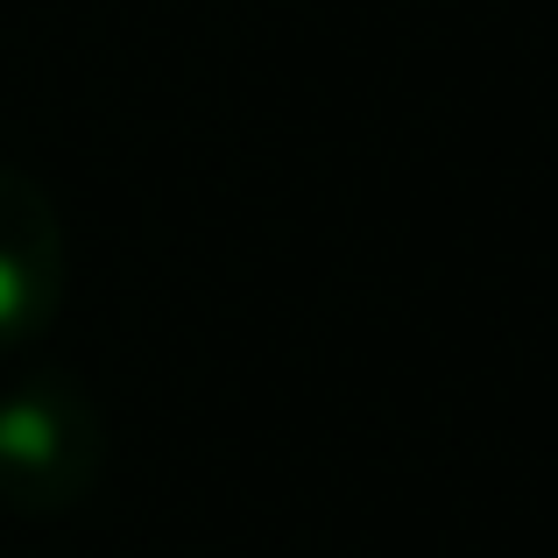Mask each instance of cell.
<instances>
[{
    "instance_id": "obj_1",
    "label": "cell",
    "mask_w": 558,
    "mask_h": 558,
    "mask_svg": "<svg viewBox=\"0 0 558 558\" xmlns=\"http://www.w3.org/2000/svg\"><path fill=\"white\" fill-rule=\"evenodd\" d=\"M107 474V417L64 368L0 389V502L14 517H64Z\"/></svg>"
},
{
    "instance_id": "obj_2",
    "label": "cell",
    "mask_w": 558,
    "mask_h": 558,
    "mask_svg": "<svg viewBox=\"0 0 558 558\" xmlns=\"http://www.w3.org/2000/svg\"><path fill=\"white\" fill-rule=\"evenodd\" d=\"M64 219L28 170L0 163V361L43 340L64 304Z\"/></svg>"
}]
</instances>
